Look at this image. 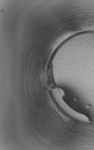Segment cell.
<instances>
[{
    "label": "cell",
    "mask_w": 94,
    "mask_h": 150,
    "mask_svg": "<svg viewBox=\"0 0 94 150\" xmlns=\"http://www.w3.org/2000/svg\"><path fill=\"white\" fill-rule=\"evenodd\" d=\"M51 93L53 98L58 105L66 114L73 119L85 122H89V120L86 115L75 111L65 102L63 100L59 90L52 89Z\"/></svg>",
    "instance_id": "obj_1"
}]
</instances>
